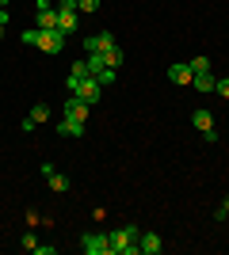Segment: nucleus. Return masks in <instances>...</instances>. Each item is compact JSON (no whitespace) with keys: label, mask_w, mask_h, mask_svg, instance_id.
Listing matches in <instances>:
<instances>
[{"label":"nucleus","mask_w":229,"mask_h":255,"mask_svg":"<svg viewBox=\"0 0 229 255\" xmlns=\"http://www.w3.org/2000/svg\"><path fill=\"white\" fill-rule=\"evenodd\" d=\"M103 65H107V69H119L122 65V50L119 46H107V50H103Z\"/></svg>","instance_id":"nucleus-14"},{"label":"nucleus","mask_w":229,"mask_h":255,"mask_svg":"<svg viewBox=\"0 0 229 255\" xmlns=\"http://www.w3.org/2000/svg\"><path fill=\"white\" fill-rule=\"evenodd\" d=\"M187 65H191V73H207V69H210V61H207V57H191Z\"/></svg>","instance_id":"nucleus-18"},{"label":"nucleus","mask_w":229,"mask_h":255,"mask_svg":"<svg viewBox=\"0 0 229 255\" xmlns=\"http://www.w3.org/2000/svg\"><path fill=\"white\" fill-rule=\"evenodd\" d=\"M107 46H115V34H111V31H96V34H88V38H84L88 53H103Z\"/></svg>","instance_id":"nucleus-6"},{"label":"nucleus","mask_w":229,"mask_h":255,"mask_svg":"<svg viewBox=\"0 0 229 255\" xmlns=\"http://www.w3.org/2000/svg\"><path fill=\"white\" fill-rule=\"evenodd\" d=\"M34 244H38V240H34V233H23V248H27V252H34Z\"/></svg>","instance_id":"nucleus-24"},{"label":"nucleus","mask_w":229,"mask_h":255,"mask_svg":"<svg viewBox=\"0 0 229 255\" xmlns=\"http://www.w3.org/2000/svg\"><path fill=\"white\" fill-rule=\"evenodd\" d=\"M42 4H50V0H38V8H42Z\"/></svg>","instance_id":"nucleus-28"},{"label":"nucleus","mask_w":229,"mask_h":255,"mask_svg":"<svg viewBox=\"0 0 229 255\" xmlns=\"http://www.w3.org/2000/svg\"><path fill=\"white\" fill-rule=\"evenodd\" d=\"M0 38H4V23H0Z\"/></svg>","instance_id":"nucleus-27"},{"label":"nucleus","mask_w":229,"mask_h":255,"mask_svg":"<svg viewBox=\"0 0 229 255\" xmlns=\"http://www.w3.org/2000/svg\"><path fill=\"white\" fill-rule=\"evenodd\" d=\"M34 27L38 31H57V8L54 4H42V8L34 11Z\"/></svg>","instance_id":"nucleus-5"},{"label":"nucleus","mask_w":229,"mask_h":255,"mask_svg":"<svg viewBox=\"0 0 229 255\" xmlns=\"http://www.w3.org/2000/svg\"><path fill=\"white\" fill-rule=\"evenodd\" d=\"M80 252H84V255H107V236L84 233V236H80Z\"/></svg>","instance_id":"nucleus-4"},{"label":"nucleus","mask_w":229,"mask_h":255,"mask_svg":"<svg viewBox=\"0 0 229 255\" xmlns=\"http://www.w3.org/2000/svg\"><path fill=\"white\" fill-rule=\"evenodd\" d=\"M54 129L61 137H84V122H73V118L61 115V122H54Z\"/></svg>","instance_id":"nucleus-10"},{"label":"nucleus","mask_w":229,"mask_h":255,"mask_svg":"<svg viewBox=\"0 0 229 255\" xmlns=\"http://www.w3.org/2000/svg\"><path fill=\"white\" fill-rule=\"evenodd\" d=\"M61 115L73 118V122H88V103H84V99H76V96H69L65 107H61Z\"/></svg>","instance_id":"nucleus-7"},{"label":"nucleus","mask_w":229,"mask_h":255,"mask_svg":"<svg viewBox=\"0 0 229 255\" xmlns=\"http://www.w3.org/2000/svg\"><path fill=\"white\" fill-rule=\"evenodd\" d=\"M138 240H142L138 225H119V229L107 233V255H142L138 252Z\"/></svg>","instance_id":"nucleus-1"},{"label":"nucleus","mask_w":229,"mask_h":255,"mask_svg":"<svg viewBox=\"0 0 229 255\" xmlns=\"http://www.w3.org/2000/svg\"><path fill=\"white\" fill-rule=\"evenodd\" d=\"M0 8H8V0H0Z\"/></svg>","instance_id":"nucleus-26"},{"label":"nucleus","mask_w":229,"mask_h":255,"mask_svg":"<svg viewBox=\"0 0 229 255\" xmlns=\"http://www.w3.org/2000/svg\"><path fill=\"white\" fill-rule=\"evenodd\" d=\"M42 175H46V183H50V191H54V194L69 191V179L61 175V171H54V164H42Z\"/></svg>","instance_id":"nucleus-9"},{"label":"nucleus","mask_w":229,"mask_h":255,"mask_svg":"<svg viewBox=\"0 0 229 255\" xmlns=\"http://www.w3.org/2000/svg\"><path fill=\"white\" fill-rule=\"evenodd\" d=\"M96 80H99L103 88H111V84H115V69H99V73H96Z\"/></svg>","instance_id":"nucleus-17"},{"label":"nucleus","mask_w":229,"mask_h":255,"mask_svg":"<svg viewBox=\"0 0 229 255\" xmlns=\"http://www.w3.org/2000/svg\"><path fill=\"white\" fill-rule=\"evenodd\" d=\"M38 34H42L38 27H34V31H23V42H27V46H38Z\"/></svg>","instance_id":"nucleus-21"},{"label":"nucleus","mask_w":229,"mask_h":255,"mask_svg":"<svg viewBox=\"0 0 229 255\" xmlns=\"http://www.w3.org/2000/svg\"><path fill=\"white\" fill-rule=\"evenodd\" d=\"M214 84H218V80L210 76V69H207V73H195V80H191V88H195V92H214Z\"/></svg>","instance_id":"nucleus-13"},{"label":"nucleus","mask_w":229,"mask_h":255,"mask_svg":"<svg viewBox=\"0 0 229 255\" xmlns=\"http://www.w3.org/2000/svg\"><path fill=\"white\" fill-rule=\"evenodd\" d=\"M214 217H218V221H226V217H229V194L222 198V206H218V213H214Z\"/></svg>","instance_id":"nucleus-22"},{"label":"nucleus","mask_w":229,"mask_h":255,"mask_svg":"<svg viewBox=\"0 0 229 255\" xmlns=\"http://www.w3.org/2000/svg\"><path fill=\"white\" fill-rule=\"evenodd\" d=\"M27 118H31L34 126H38V122H46V118H50V107H46V103H34V107H31V115H27Z\"/></svg>","instance_id":"nucleus-15"},{"label":"nucleus","mask_w":229,"mask_h":255,"mask_svg":"<svg viewBox=\"0 0 229 255\" xmlns=\"http://www.w3.org/2000/svg\"><path fill=\"white\" fill-rule=\"evenodd\" d=\"M191 122H195V129H199V133H207V129H214V118H210V111H203V107H199L195 115H191Z\"/></svg>","instance_id":"nucleus-12"},{"label":"nucleus","mask_w":229,"mask_h":255,"mask_svg":"<svg viewBox=\"0 0 229 255\" xmlns=\"http://www.w3.org/2000/svg\"><path fill=\"white\" fill-rule=\"evenodd\" d=\"M65 88L73 92L76 99H84L88 107H92L99 96H103V84H99L96 76H65Z\"/></svg>","instance_id":"nucleus-2"},{"label":"nucleus","mask_w":229,"mask_h":255,"mask_svg":"<svg viewBox=\"0 0 229 255\" xmlns=\"http://www.w3.org/2000/svg\"><path fill=\"white\" fill-rule=\"evenodd\" d=\"M76 4H80V11H84V15H92V11L99 8V0H76Z\"/></svg>","instance_id":"nucleus-20"},{"label":"nucleus","mask_w":229,"mask_h":255,"mask_svg":"<svg viewBox=\"0 0 229 255\" xmlns=\"http://www.w3.org/2000/svg\"><path fill=\"white\" fill-rule=\"evenodd\" d=\"M69 76H92V73H88V61H76L73 69H69Z\"/></svg>","instance_id":"nucleus-19"},{"label":"nucleus","mask_w":229,"mask_h":255,"mask_svg":"<svg viewBox=\"0 0 229 255\" xmlns=\"http://www.w3.org/2000/svg\"><path fill=\"white\" fill-rule=\"evenodd\" d=\"M214 92H218L222 99H229V76H226V80H218V84H214Z\"/></svg>","instance_id":"nucleus-23"},{"label":"nucleus","mask_w":229,"mask_h":255,"mask_svg":"<svg viewBox=\"0 0 229 255\" xmlns=\"http://www.w3.org/2000/svg\"><path fill=\"white\" fill-rule=\"evenodd\" d=\"M99 69H107V65H103V53H88V73L96 76Z\"/></svg>","instance_id":"nucleus-16"},{"label":"nucleus","mask_w":229,"mask_h":255,"mask_svg":"<svg viewBox=\"0 0 229 255\" xmlns=\"http://www.w3.org/2000/svg\"><path fill=\"white\" fill-rule=\"evenodd\" d=\"M168 80H172V84H191L195 73H191V65H187V61H176L172 69H168Z\"/></svg>","instance_id":"nucleus-11"},{"label":"nucleus","mask_w":229,"mask_h":255,"mask_svg":"<svg viewBox=\"0 0 229 255\" xmlns=\"http://www.w3.org/2000/svg\"><path fill=\"white\" fill-rule=\"evenodd\" d=\"M38 50L42 53H61L65 50V34L61 31H42L38 34Z\"/></svg>","instance_id":"nucleus-3"},{"label":"nucleus","mask_w":229,"mask_h":255,"mask_svg":"<svg viewBox=\"0 0 229 255\" xmlns=\"http://www.w3.org/2000/svg\"><path fill=\"white\" fill-rule=\"evenodd\" d=\"M138 252H142V255H161V252H164L161 233H142V240H138Z\"/></svg>","instance_id":"nucleus-8"},{"label":"nucleus","mask_w":229,"mask_h":255,"mask_svg":"<svg viewBox=\"0 0 229 255\" xmlns=\"http://www.w3.org/2000/svg\"><path fill=\"white\" fill-rule=\"evenodd\" d=\"M0 23H4V27H8V8H0Z\"/></svg>","instance_id":"nucleus-25"}]
</instances>
